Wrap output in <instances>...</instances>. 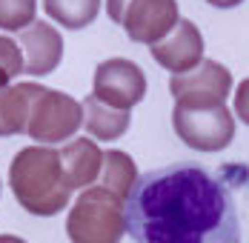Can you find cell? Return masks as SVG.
I'll return each mask as SVG.
<instances>
[{
    "label": "cell",
    "mask_w": 249,
    "mask_h": 243,
    "mask_svg": "<svg viewBox=\"0 0 249 243\" xmlns=\"http://www.w3.org/2000/svg\"><path fill=\"white\" fill-rule=\"evenodd\" d=\"M9 189L29 215L52 218L72 206V186L66 180L60 149L26 146L9 163Z\"/></svg>",
    "instance_id": "obj_2"
},
{
    "label": "cell",
    "mask_w": 249,
    "mask_h": 243,
    "mask_svg": "<svg viewBox=\"0 0 249 243\" xmlns=\"http://www.w3.org/2000/svg\"><path fill=\"white\" fill-rule=\"evenodd\" d=\"M83 126V100H75L72 95L60 89H40V95L32 106V118L26 135L35 143L60 146L72 140L77 129Z\"/></svg>",
    "instance_id": "obj_6"
},
{
    "label": "cell",
    "mask_w": 249,
    "mask_h": 243,
    "mask_svg": "<svg viewBox=\"0 0 249 243\" xmlns=\"http://www.w3.org/2000/svg\"><path fill=\"white\" fill-rule=\"evenodd\" d=\"M232 112L241 123L249 126V77H244L232 92Z\"/></svg>",
    "instance_id": "obj_18"
},
{
    "label": "cell",
    "mask_w": 249,
    "mask_h": 243,
    "mask_svg": "<svg viewBox=\"0 0 249 243\" xmlns=\"http://www.w3.org/2000/svg\"><path fill=\"white\" fill-rule=\"evenodd\" d=\"M172 97H198V100H229L232 97V72L224 63L203 57L195 69L169 77Z\"/></svg>",
    "instance_id": "obj_9"
},
{
    "label": "cell",
    "mask_w": 249,
    "mask_h": 243,
    "mask_svg": "<svg viewBox=\"0 0 249 243\" xmlns=\"http://www.w3.org/2000/svg\"><path fill=\"white\" fill-rule=\"evenodd\" d=\"M18 35H20L18 43L23 46V57H26V74L43 77V74H52L60 66L63 37L49 20H35L29 29L18 32Z\"/></svg>",
    "instance_id": "obj_10"
},
{
    "label": "cell",
    "mask_w": 249,
    "mask_h": 243,
    "mask_svg": "<svg viewBox=\"0 0 249 243\" xmlns=\"http://www.w3.org/2000/svg\"><path fill=\"white\" fill-rule=\"evenodd\" d=\"M0 192H3V183H0Z\"/></svg>",
    "instance_id": "obj_21"
},
{
    "label": "cell",
    "mask_w": 249,
    "mask_h": 243,
    "mask_svg": "<svg viewBox=\"0 0 249 243\" xmlns=\"http://www.w3.org/2000/svg\"><path fill=\"white\" fill-rule=\"evenodd\" d=\"M106 15L124 26L129 40L143 46L163 40L180 20L178 0H106Z\"/></svg>",
    "instance_id": "obj_5"
},
{
    "label": "cell",
    "mask_w": 249,
    "mask_h": 243,
    "mask_svg": "<svg viewBox=\"0 0 249 243\" xmlns=\"http://www.w3.org/2000/svg\"><path fill=\"white\" fill-rule=\"evenodd\" d=\"M203 49H206V43H203L200 29L192 20L180 17L178 26L163 40H158L155 46H149V52L158 66L169 69L172 74H183V72H189V69H195L203 60Z\"/></svg>",
    "instance_id": "obj_8"
},
{
    "label": "cell",
    "mask_w": 249,
    "mask_h": 243,
    "mask_svg": "<svg viewBox=\"0 0 249 243\" xmlns=\"http://www.w3.org/2000/svg\"><path fill=\"white\" fill-rule=\"evenodd\" d=\"M92 95L115 109L132 112L146 97V74L129 57L100 60L92 74Z\"/></svg>",
    "instance_id": "obj_7"
},
{
    "label": "cell",
    "mask_w": 249,
    "mask_h": 243,
    "mask_svg": "<svg viewBox=\"0 0 249 243\" xmlns=\"http://www.w3.org/2000/svg\"><path fill=\"white\" fill-rule=\"evenodd\" d=\"M209 6H215V9H235V6H241L244 0H206Z\"/></svg>",
    "instance_id": "obj_19"
},
{
    "label": "cell",
    "mask_w": 249,
    "mask_h": 243,
    "mask_svg": "<svg viewBox=\"0 0 249 243\" xmlns=\"http://www.w3.org/2000/svg\"><path fill=\"white\" fill-rule=\"evenodd\" d=\"M126 229L135 243H241L226 183L192 163L146 172L126 197Z\"/></svg>",
    "instance_id": "obj_1"
},
{
    "label": "cell",
    "mask_w": 249,
    "mask_h": 243,
    "mask_svg": "<svg viewBox=\"0 0 249 243\" xmlns=\"http://www.w3.org/2000/svg\"><path fill=\"white\" fill-rule=\"evenodd\" d=\"M132 123L129 109H115L109 103L98 100L95 95L83 97V129L95 140H118L124 138Z\"/></svg>",
    "instance_id": "obj_13"
},
{
    "label": "cell",
    "mask_w": 249,
    "mask_h": 243,
    "mask_svg": "<svg viewBox=\"0 0 249 243\" xmlns=\"http://www.w3.org/2000/svg\"><path fill=\"white\" fill-rule=\"evenodd\" d=\"M0 243H26V241L18 238V235H0Z\"/></svg>",
    "instance_id": "obj_20"
},
{
    "label": "cell",
    "mask_w": 249,
    "mask_h": 243,
    "mask_svg": "<svg viewBox=\"0 0 249 243\" xmlns=\"http://www.w3.org/2000/svg\"><path fill=\"white\" fill-rule=\"evenodd\" d=\"M40 83H12L0 89V138L26 135L32 106L40 95Z\"/></svg>",
    "instance_id": "obj_12"
},
{
    "label": "cell",
    "mask_w": 249,
    "mask_h": 243,
    "mask_svg": "<svg viewBox=\"0 0 249 243\" xmlns=\"http://www.w3.org/2000/svg\"><path fill=\"white\" fill-rule=\"evenodd\" d=\"M103 0H43V12L49 15L52 23H60L63 29H86L95 23L100 15Z\"/></svg>",
    "instance_id": "obj_15"
},
{
    "label": "cell",
    "mask_w": 249,
    "mask_h": 243,
    "mask_svg": "<svg viewBox=\"0 0 249 243\" xmlns=\"http://www.w3.org/2000/svg\"><path fill=\"white\" fill-rule=\"evenodd\" d=\"M60 160H63V172H66L72 192H83L100 180L103 149L95 138H72L60 143Z\"/></svg>",
    "instance_id": "obj_11"
},
{
    "label": "cell",
    "mask_w": 249,
    "mask_h": 243,
    "mask_svg": "<svg viewBox=\"0 0 249 243\" xmlns=\"http://www.w3.org/2000/svg\"><path fill=\"white\" fill-rule=\"evenodd\" d=\"M172 129L195 152H224L235 140V112L226 100L175 97Z\"/></svg>",
    "instance_id": "obj_4"
},
{
    "label": "cell",
    "mask_w": 249,
    "mask_h": 243,
    "mask_svg": "<svg viewBox=\"0 0 249 243\" xmlns=\"http://www.w3.org/2000/svg\"><path fill=\"white\" fill-rule=\"evenodd\" d=\"M126 235V200L100 183L83 189L66 212L69 243H121Z\"/></svg>",
    "instance_id": "obj_3"
},
{
    "label": "cell",
    "mask_w": 249,
    "mask_h": 243,
    "mask_svg": "<svg viewBox=\"0 0 249 243\" xmlns=\"http://www.w3.org/2000/svg\"><path fill=\"white\" fill-rule=\"evenodd\" d=\"M141 180V172L135 166V160H132V155H126L121 149H109V152H103V172H100V186H106L109 192L121 194V197H129L132 189H135V183Z\"/></svg>",
    "instance_id": "obj_14"
},
{
    "label": "cell",
    "mask_w": 249,
    "mask_h": 243,
    "mask_svg": "<svg viewBox=\"0 0 249 243\" xmlns=\"http://www.w3.org/2000/svg\"><path fill=\"white\" fill-rule=\"evenodd\" d=\"M37 20V0H0V32H23Z\"/></svg>",
    "instance_id": "obj_16"
},
{
    "label": "cell",
    "mask_w": 249,
    "mask_h": 243,
    "mask_svg": "<svg viewBox=\"0 0 249 243\" xmlns=\"http://www.w3.org/2000/svg\"><path fill=\"white\" fill-rule=\"evenodd\" d=\"M23 72H26L23 46L18 40H12L9 35H0V89L12 86Z\"/></svg>",
    "instance_id": "obj_17"
}]
</instances>
